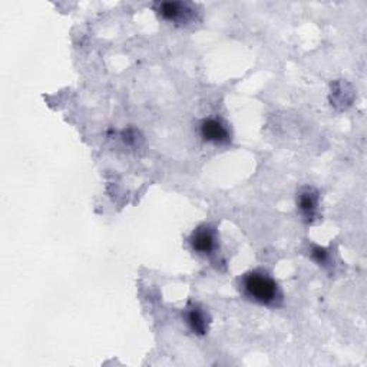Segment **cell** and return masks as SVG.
Here are the masks:
<instances>
[{
    "instance_id": "6da1fadb",
    "label": "cell",
    "mask_w": 367,
    "mask_h": 367,
    "mask_svg": "<svg viewBox=\"0 0 367 367\" xmlns=\"http://www.w3.org/2000/svg\"><path fill=\"white\" fill-rule=\"evenodd\" d=\"M244 294L253 301L264 306H277L282 291L275 280L264 271H250L241 279Z\"/></svg>"
},
{
    "instance_id": "7a4b0ae2",
    "label": "cell",
    "mask_w": 367,
    "mask_h": 367,
    "mask_svg": "<svg viewBox=\"0 0 367 367\" xmlns=\"http://www.w3.org/2000/svg\"><path fill=\"white\" fill-rule=\"evenodd\" d=\"M157 12L164 20L178 23V25H184V23L190 22L194 18V13H195V11L191 5L182 4V2L158 4Z\"/></svg>"
},
{
    "instance_id": "3957f363",
    "label": "cell",
    "mask_w": 367,
    "mask_h": 367,
    "mask_svg": "<svg viewBox=\"0 0 367 367\" xmlns=\"http://www.w3.org/2000/svg\"><path fill=\"white\" fill-rule=\"evenodd\" d=\"M193 250L201 255H211L217 250L215 229L210 225H201L193 233L190 239Z\"/></svg>"
},
{
    "instance_id": "277c9868",
    "label": "cell",
    "mask_w": 367,
    "mask_h": 367,
    "mask_svg": "<svg viewBox=\"0 0 367 367\" xmlns=\"http://www.w3.org/2000/svg\"><path fill=\"white\" fill-rule=\"evenodd\" d=\"M200 133L204 141L211 144L224 145L229 143V132L219 119H204L200 125Z\"/></svg>"
},
{
    "instance_id": "5b68a950",
    "label": "cell",
    "mask_w": 367,
    "mask_h": 367,
    "mask_svg": "<svg viewBox=\"0 0 367 367\" xmlns=\"http://www.w3.org/2000/svg\"><path fill=\"white\" fill-rule=\"evenodd\" d=\"M299 210L306 221H313L318 215V193L314 188H304L297 198Z\"/></svg>"
},
{
    "instance_id": "8992f818",
    "label": "cell",
    "mask_w": 367,
    "mask_h": 367,
    "mask_svg": "<svg viewBox=\"0 0 367 367\" xmlns=\"http://www.w3.org/2000/svg\"><path fill=\"white\" fill-rule=\"evenodd\" d=\"M187 317V323L190 326V329L195 333V335H205L208 330V318L205 315V313L203 311V308L197 304H190L186 313Z\"/></svg>"
},
{
    "instance_id": "52a82bcc",
    "label": "cell",
    "mask_w": 367,
    "mask_h": 367,
    "mask_svg": "<svg viewBox=\"0 0 367 367\" xmlns=\"http://www.w3.org/2000/svg\"><path fill=\"white\" fill-rule=\"evenodd\" d=\"M311 257L313 260L320 264V265H327L330 261V255L329 251L326 248H321V247H313L311 250Z\"/></svg>"
}]
</instances>
